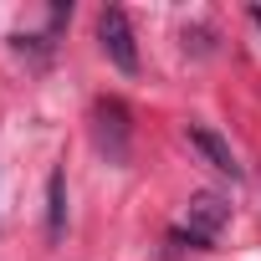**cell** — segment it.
Listing matches in <instances>:
<instances>
[{"instance_id": "obj_2", "label": "cell", "mask_w": 261, "mask_h": 261, "mask_svg": "<svg viewBox=\"0 0 261 261\" xmlns=\"http://www.w3.org/2000/svg\"><path fill=\"white\" fill-rule=\"evenodd\" d=\"M97 41H102V51H108V62H113L118 72H128V77L139 72V46H134L128 16H123L118 6H108V11L97 16Z\"/></svg>"}, {"instance_id": "obj_6", "label": "cell", "mask_w": 261, "mask_h": 261, "mask_svg": "<svg viewBox=\"0 0 261 261\" xmlns=\"http://www.w3.org/2000/svg\"><path fill=\"white\" fill-rule=\"evenodd\" d=\"M251 21H256V26H261V6H251Z\"/></svg>"}, {"instance_id": "obj_3", "label": "cell", "mask_w": 261, "mask_h": 261, "mask_svg": "<svg viewBox=\"0 0 261 261\" xmlns=\"http://www.w3.org/2000/svg\"><path fill=\"white\" fill-rule=\"evenodd\" d=\"M225 220H230V205H225L220 195H195V200H190V236H195V241L210 246V236H215Z\"/></svg>"}, {"instance_id": "obj_5", "label": "cell", "mask_w": 261, "mask_h": 261, "mask_svg": "<svg viewBox=\"0 0 261 261\" xmlns=\"http://www.w3.org/2000/svg\"><path fill=\"white\" fill-rule=\"evenodd\" d=\"M62 225H67V174L51 169V179H46V230H51V241L62 236Z\"/></svg>"}, {"instance_id": "obj_4", "label": "cell", "mask_w": 261, "mask_h": 261, "mask_svg": "<svg viewBox=\"0 0 261 261\" xmlns=\"http://www.w3.org/2000/svg\"><path fill=\"white\" fill-rule=\"evenodd\" d=\"M190 144L220 169V174H230V179H241V164H236V154H230V144L220 139V134H210V128H200V123H190Z\"/></svg>"}, {"instance_id": "obj_1", "label": "cell", "mask_w": 261, "mask_h": 261, "mask_svg": "<svg viewBox=\"0 0 261 261\" xmlns=\"http://www.w3.org/2000/svg\"><path fill=\"white\" fill-rule=\"evenodd\" d=\"M92 134H97L102 159L123 169V164H128V134H134V123H128V108H123L118 97H102V102L92 108Z\"/></svg>"}]
</instances>
